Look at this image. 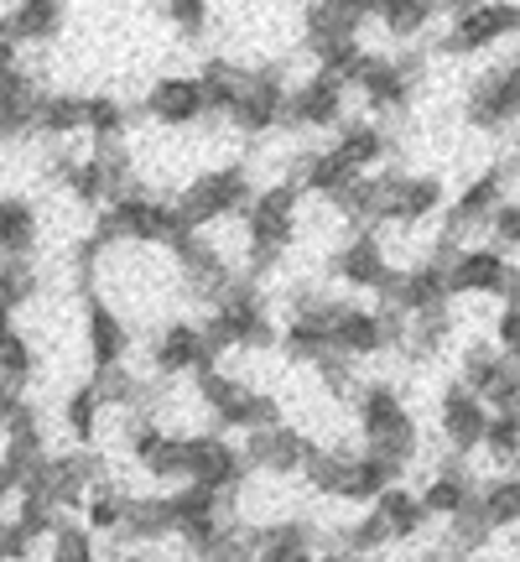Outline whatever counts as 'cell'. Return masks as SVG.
<instances>
[{
    "label": "cell",
    "instance_id": "1",
    "mask_svg": "<svg viewBox=\"0 0 520 562\" xmlns=\"http://www.w3.org/2000/svg\"><path fill=\"white\" fill-rule=\"evenodd\" d=\"M354 422H360L370 453H381L385 463H396L400 474L411 469V459H417V422H411V412H406L396 385H385V381L354 385Z\"/></svg>",
    "mask_w": 520,
    "mask_h": 562
},
{
    "label": "cell",
    "instance_id": "2",
    "mask_svg": "<svg viewBox=\"0 0 520 562\" xmlns=\"http://www.w3.org/2000/svg\"><path fill=\"white\" fill-rule=\"evenodd\" d=\"M188 229L182 214L172 209L167 199H151L140 188H121L100 203V224H94V240L100 245H115V240H131V245H172Z\"/></svg>",
    "mask_w": 520,
    "mask_h": 562
},
{
    "label": "cell",
    "instance_id": "3",
    "mask_svg": "<svg viewBox=\"0 0 520 562\" xmlns=\"http://www.w3.org/2000/svg\"><path fill=\"white\" fill-rule=\"evenodd\" d=\"M297 182H271L245 203V240H250V277H265L271 266L297 245Z\"/></svg>",
    "mask_w": 520,
    "mask_h": 562
},
{
    "label": "cell",
    "instance_id": "4",
    "mask_svg": "<svg viewBox=\"0 0 520 562\" xmlns=\"http://www.w3.org/2000/svg\"><path fill=\"white\" fill-rule=\"evenodd\" d=\"M203 344H208V355L219 360L224 349H265V344L276 339V328H271V313H265V302H260L256 281H229V292L214 297V313L199 323Z\"/></svg>",
    "mask_w": 520,
    "mask_h": 562
},
{
    "label": "cell",
    "instance_id": "5",
    "mask_svg": "<svg viewBox=\"0 0 520 562\" xmlns=\"http://www.w3.org/2000/svg\"><path fill=\"white\" fill-rule=\"evenodd\" d=\"M250 199H256V188H250L245 167H214V172H199V178L188 182L172 209L182 214L188 229H208V224H219V220H240Z\"/></svg>",
    "mask_w": 520,
    "mask_h": 562
},
{
    "label": "cell",
    "instance_id": "6",
    "mask_svg": "<svg viewBox=\"0 0 520 562\" xmlns=\"http://www.w3.org/2000/svg\"><path fill=\"white\" fill-rule=\"evenodd\" d=\"M328 334H334V355L343 360H364V355H381L391 344H400L406 334V318H400L396 307H360V302H334L328 307Z\"/></svg>",
    "mask_w": 520,
    "mask_h": 562
},
{
    "label": "cell",
    "instance_id": "7",
    "mask_svg": "<svg viewBox=\"0 0 520 562\" xmlns=\"http://www.w3.org/2000/svg\"><path fill=\"white\" fill-rule=\"evenodd\" d=\"M448 277V297H516V261L495 250V245H474V250H459L453 261L442 266Z\"/></svg>",
    "mask_w": 520,
    "mask_h": 562
},
{
    "label": "cell",
    "instance_id": "8",
    "mask_svg": "<svg viewBox=\"0 0 520 562\" xmlns=\"http://www.w3.org/2000/svg\"><path fill=\"white\" fill-rule=\"evenodd\" d=\"M520 26V11L510 5V0H479V5H468V11H459L453 16V26L442 32V53H453V58H463V53H489V47H500V42L516 37Z\"/></svg>",
    "mask_w": 520,
    "mask_h": 562
},
{
    "label": "cell",
    "instance_id": "9",
    "mask_svg": "<svg viewBox=\"0 0 520 562\" xmlns=\"http://www.w3.org/2000/svg\"><path fill=\"white\" fill-rule=\"evenodd\" d=\"M281 110H286V83H281V68H260V74H245L240 94L229 104L224 121L235 125L240 136H271L281 125Z\"/></svg>",
    "mask_w": 520,
    "mask_h": 562
},
{
    "label": "cell",
    "instance_id": "10",
    "mask_svg": "<svg viewBox=\"0 0 520 562\" xmlns=\"http://www.w3.org/2000/svg\"><path fill=\"white\" fill-rule=\"evenodd\" d=\"M421 79V58L411 53V58H370L364 53V63L354 68V89L364 94V104L370 110H406L411 104V89H417Z\"/></svg>",
    "mask_w": 520,
    "mask_h": 562
},
{
    "label": "cell",
    "instance_id": "11",
    "mask_svg": "<svg viewBox=\"0 0 520 562\" xmlns=\"http://www.w3.org/2000/svg\"><path fill=\"white\" fill-rule=\"evenodd\" d=\"M516 110H520V74L516 63H500V68H489L474 79V94H468V125L474 131H489V136H500L516 125Z\"/></svg>",
    "mask_w": 520,
    "mask_h": 562
},
{
    "label": "cell",
    "instance_id": "12",
    "mask_svg": "<svg viewBox=\"0 0 520 562\" xmlns=\"http://www.w3.org/2000/svg\"><path fill=\"white\" fill-rule=\"evenodd\" d=\"M442 209V182L427 172H381V214L375 220L391 224H421Z\"/></svg>",
    "mask_w": 520,
    "mask_h": 562
},
{
    "label": "cell",
    "instance_id": "13",
    "mask_svg": "<svg viewBox=\"0 0 520 562\" xmlns=\"http://www.w3.org/2000/svg\"><path fill=\"white\" fill-rule=\"evenodd\" d=\"M182 480L203 484V490H235L245 480V459L235 442L214 438V432H199V438H182Z\"/></svg>",
    "mask_w": 520,
    "mask_h": 562
},
{
    "label": "cell",
    "instance_id": "14",
    "mask_svg": "<svg viewBox=\"0 0 520 562\" xmlns=\"http://www.w3.org/2000/svg\"><path fill=\"white\" fill-rule=\"evenodd\" d=\"M172 256H178V271H182V281L193 286V297L214 302L229 292L235 271H229V261L219 256V245L208 240L203 229H182L178 240H172Z\"/></svg>",
    "mask_w": 520,
    "mask_h": 562
},
{
    "label": "cell",
    "instance_id": "15",
    "mask_svg": "<svg viewBox=\"0 0 520 562\" xmlns=\"http://www.w3.org/2000/svg\"><path fill=\"white\" fill-rule=\"evenodd\" d=\"M281 121H292V131H328L343 121V83L328 74L302 79L297 89H286V110Z\"/></svg>",
    "mask_w": 520,
    "mask_h": 562
},
{
    "label": "cell",
    "instance_id": "16",
    "mask_svg": "<svg viewBox=\"0 0 520 562\" xmlns=\"http://www.w3.org/2000/svg\"><path fill=\"white\" fill-rule=\"evenodd\" d=\"M381 297H385V307H396L400 318L448 307V277H442V261H421V266H406V271H391V281L381 286Z\"/></svg>",
    "mask_w": 520,
    "mask_h": 562
},
{
    "label": "cell",
    "instance_id": "17",
    "mask_svg": "<svg viewBox=\"0 0 520 562\" xmlns=\"http://www.w3.org/2000/svg\"><path fill=\"white\" fill-rule=\"evenodd\" d=\"M313 453V438H302L297 427L286 422H271V427H256L250 442H245V469H265V474H297L302 459Z\"/></svg>",
    "mask_w": 520,
    "mask_h": 562
},
{
    "label": "cell",
    "instance_id": "18",
    "mask_svg": "<svg viewBox=\"0 0 520 562\" xmlns=\"http://www.w3.org/2000/svg\"><path fill=\"white\" fill-rule=\"evenodd\" d=\"M100 480H104V469H100V459H94V453H68V459H47V463H42V474H37V484H32V490H42V495L63 510V505H83V495H89Z\"/></svg>",
    "mask_w": 520,
    "mask_h": 562
},
{
    "label": "cell",
    "instance_id": "19",
    "mask_svg": "<svg viewBox=\"0 0 520 562\" xmlns=\"http://www.w3.org/2000/svg\"><path fill=\"white\" fill-rule=\"evenodd\" d=\"M484 417H489V406L468 391L463 381H453L448 391H442V412H438V427H442V438L453 442V453L459 459H468L474 448H479L484 438Z\"/></svg>",
    "mask_w": 520,
    "mask_h": 562
},
{
    "label": "cell",
    "instance_id": "20",
    "mask_svg": "<svg viewBox=\"0 0 520 562\" xmlns=\"http://www.w3.org/2000/svg\"><path fill=\"white\" fill-rule=\"evenodd\" d=\"M510 188H516V157L495 161L489 172H479V178L463 188V199L453 203V214H448V229H468V224H484V214L495 209L500 199H510Z\"/></svg>",
    "mask_w": 520,
    "mask_h": 562
},
{
    "label": "cell",
    "instance_id": "21",
    "mask_svg": "<svg viewBox=\"0 0 520 562\" xmlns=\"http://www.w3.org/2000/svg\"><path fill=\"white\" fill-rule=\"evenodd\" d=\"M146 115L161 121V125H172V131L199 125L203 121L199 79H193V74H167V79H157L151 89H146Z\"/></svg>",
    "mask_w": 520,
    "mask_h": 562
},
{
    "label": "cell",
    "instance_id": "22",
    "mask_svg": "<svg viewBox=\"0 0 520 562\" xmlns=\"http://www.w3.org/2000/svg\"><path fill=\"white\" fill-rule=\"evenodd\" d=\"M83 297H89V360H94V370L125 364V355H131V323H125V313L110 307L100 292H83Z\"/></svg>",
    "mask_w": 520,
    "mask_h": 562
},
{
    "label": "cell",
    "instance_id": "23",
    "mask_svg": "<svg viewBox=\"0 0 520 562\" xmlns=\"http://www.w3.org/2000/svg\"><path fill=\"white\" fill-rule=\"evenodd\" d=\"M151 364L161 375H193L203 364H214L208 344H203L199 323H167L157 339H151Z\"/></svg>",
    "mask_w": 520,
    "mask_h": 562
},
{
    "label": "cell",
    "instance_id": "24",
    "mask_svg": "<svg viewBox=\"0 0 520 562\" xmlns=\"http://www.w3.org/2000/svg\"><path fill=\"white\" fill-rule=\"evenodd\" d=\"M334 271H339L343 286H360V292H381L391 281V261H385V245L364 229V235H349L343 250L334 256Z\"/></svg>",
    "mask_w": 520,
    "mask_h": 562
},
{
    "label": "cell",
    "instance_id": "25",
    "mask_svg": "<svg viewBox=\"0 0 520 562\" xmlns=\"http://www.w3.org/2000/svg\"><path fill=\"white\" fill-rule=\"evenodd\" d=\"M328 307L334 302H318V297H302L297 313H292V323H286V334H281V344H286V355L292 360H323L328 349H334V334H328Z\"/></svg>",
    "mask_w": 520,
    "mask_h": 562
},
{
    "label": "cell",
    "instance_id": "26",
    "mask_svg": "<svg viewBox=\"0 0 520 562\" xmlns=\"http://www.w3.org/2000/svg\"><path fill=\"white\" fill-rule=\"evenodd\" d=\"M131 459L151 474V480H182V438L146 417L131 427Z\"/></svg>",
    "mask_w": 520,
    "mask_h": 562
},
{
    "label": "cell",
    "instance_id": "27",
    "mask_svg": "<svg viewBox=\"0 0 520 562\" xmlns=\"http://www.w3.org/2000/svg\"><path fill=\"white\" fill-rule=\"evenodd\" d=\"M375 516L385 521V531H391V542H417L421 531H427V505H421L417 490H406V484H385L381 495H375Z\"/></svg>",
    "mask_w": 520,
    "mask_h": 562
},
{
    "label": "cell",
    "instance_id": "28",
    "mask_svg": "<svg viewBox=\"0 0 520 562\" xmlns=\"http://www.w3.org/2000/svg\"><path fill=\"white\" fill-rule=\"evenodd\" d=\"M474 490H479V484L468 480V463H463V459H448L438 474L427 480V490H417V495H421V505H427V516H442V521H453L463 505L474 501Z\"/></svg>",
    "mask_w": 520,
    "mask_h": 562
},
{
    "label": "cell",
    "instance_id": "29",
    "mask_svg": "<svg viewBox=\"0 0 520 562\" xmlns=\"http://www.w3.org/2000/svg\"><path fill=\"white\" fill-rule=\"evenodd\" d=\"M37 100H42V89H37V79H32L21 63L11 68V74H0V136H21V131H32Z\"/></svg>",
    "mask_w": 520,
    "mask_h": 562
},
{
    "label": "cell",
    "instance_id": "30",
    "mask_svg": "<svg viewBox=\"0 0 520 562\" xmlns=\"http://www.w3.org/2000/svg\"><path fill=\"white\" fill-rule=\"evenodd\" d=\"M63 21H68V0H16L11 16H5V26H11L16 42L42 47V42H53L63 32Z\"/></svg>",
    "mask_w": 520,
    "mask_h": 562
},
{
    "label": "cell",
    "instance_id": "31",
    "mask_svg": "<svg viewBox=\"0 0 520 562\" xmlns=\"http://www.w3.org/2000/svg\"><path fill=\"white\" fill-rule=\"evenodd\" d=\"M364 16L354 5H343V0H307V11H302V32L307 42H339V37H360Z\"/></svg>",
    "mask_w": 520,
    "mask_h": 562
},
{
    "label": "cell",
    "instance_id": "32",
    "mask_svg": "<svg viewBox=\"0 0 520 562\" xmlns=\"http://www.w3.org/2000/svg\"><path fill=\"white\" fill-rule=\"evenodd\" d=\"M37 245V209L32 199H0V261H21Z\"/></svg>",
    "mask_w": 520,
    "mask_h": 562
},
{
    "label": "cell",
    "instance_id": "33",
    "mask_svg": "<svg viewBox=\"0 0 520 562\" xmlns=\"http://www.w3.org/2000/svg\"><path fill=\"white\" fill-rule=\"evenodd\" d=\"M354 172H370V167H381L391 157V136H385L381 125L370 121H354V125H339V146H334Z\"/></svg>",
    "mask_w": 520,
    "mask_h": 562
},
{
    "label": "cell",
    "instance_id": "34",
    "mask_svg": "<svg viewBox=\"0 0 520 562\" xmlns=\"http://www.w3.org/2000/svg\"><path fill=\"white\" fill-rule=\"evenodd\" d=\"M245 74H250V68H235V63H224V58L203 63L199 74H193V79H199V94H203V115H229Z\"/></svg>",
    "mask_w": 520,
    "mask_h": 562
},
{
    "label": "cell",
    "instance_id": "35",
    "mask_svg": "<svg viewBox=\"0 0 520 562\" xmlns=\"http://www.w3.org/2000/svg\"><path fill=\"white\" fill-rule=\"evenodd\" d=\"M32 131H42L47 140L83 136V100L79 94H42L37 115H32Z\"/></svg>",
    "mask_w": 520,
    "mask_h": 562
},
{
    "label": "cell",
    "instance_id": "36",
    "mask_svg": "<svg viewBox=\"0 0 520 562\" xmlns=\"http://www.w3.org/2000/svg\"><path fill=\"white\" fill-rule=\"evenodd\" d=\"M349 178H354V167H349L334 146H328V151H313V157H302V167H297V188L318 193V199H334Z\"/></svg>",
    "mask_w": 520,
    "mask_h": 562
},
{
    "label": "cell",
    "instance_id": "37",
    "mask_svg": "<svg viewBox=\"0 0 520 562\" xmlns=\"http://www.w3.org/2000/svg\"><path fill=\"white\" fill-rule=\"evenodd\" d=\"M214 422H219V427H229V432H256V427L281 422V406H276V396H260V391H250V385H245L240 396L224 406Z\"/></svg>",
    "mask_w": 520,
    "mask_h": 562
},
{
    "label": "cell",
    "instance_id": "38",
    "mask_svg": "<svg viewBox=\"0 0 520 562\" xmlns=\"http://www.w3.org/2000/svg\"><path fill=\"white\" fill-rule=\"evenodd\" d=\"M94 396H100V406H121V412H140L146 406V381L140 375H131L125 364H110V370H94Z\"/></svg>",
    "mask_w": 520,
    "mask_h": 562
},
{
    "label": "cell",
    "instance_id": "39",
    "mask_svg": "<svg viewBox=\"0 0 520 562\" xmlns=\"http://www.w3.org/2000/svg\"><path fill=\"white\" fill-rule=\"evenodd\" d=\"M307 53H313V63H318V74H328V79H339L343 89H349V79H354V68L364 63V42H360V37L307 42Z\"/></svg>",
    "mask_w": 520,
    "mask_h": 562
},
{
    "label": "cell",
    "instance_id": "40",
    "mask_svg": "<svg viewBox=\"0 0 520 562\" xmlns=\"http://www.w3.org/2000/svg\"><path fill=\"white\" fill-rule=\"evenodd\" d=\"M125 505H131V495H125L121 484L100 480L94 490H89V495H83V516H89V531H121Z\"/></svg>",
    "mask_w": 520,
    "mask_h": 562
},
{
    "label": "cell",
    "instance_id": "41",
    "mask_svg": "<svg viewBox=\"0 0 520 562\" xmlns=\"http://www.w3.org/2000/svg\"><path fill=\"white\" fill-rule=\"evenodd\" d=\"M121 531L131 537V542H161L167 531H172V516H167V501H136L131 495V505H125V521Z\"/></svg>",
    "mask_w": 520,
    "mask_h": 562
},
{
    "label": "cell",
    "instance_id": "42",
    "mask_svg": "<svg viewBox=\"0 0 520 562\" xmlns=\"http://www.w3.org/2000/svg\"><path fill=\"white\" fill-rule=\"evenodd\" d=\"M167 501V516H172V531L178 526H193V521H203V516H219L224 505H219V490H203V484H182L178 495H161Z\"/></svg>",
    "mask_w": 520,
    "mask_h": 562
},
{
    "label": "cell",
    "instance_id": "43",
    "mask_svg": "<svg viewBox=\"0 0 520 562\" xmlns=\"http://www.w3.org/2000/svg\"><path fill=\"white\" fill-rule=\"evenodd\" d=\"M125 121H131V110H125L115 94H89V100H83V136L115 140L125 131Z\"/></svg>",
    "mask_w": 520,
    "mask_h": 562
},
{
    "label": "cell",
    "instance_id": "44",
    "mask_svg": "<svg viewBox=\"0 0 520 562\" xmlns=\"http://www.w3.org/2000/svg\"><path fill=\"white\" fill-rule=\"evenodd\" d=\"M479 448H489V459L500 463V469H510L520 453V417L516 412H489V417H484Z\"/></svg>",
    "mask_w": 520,
    "mask_h": 562
},
{
    "label": "cell",
    "instance_id": "45",
    "mask_svg": "<svg viewBox=\"0 0 520 562\" xmlns=\"http://www.w3.org/2000/svg\"><path fill=\"white\" fill-rule=\"evenodd\" d=\"M100 396H94V385H79L74 396H68V406H63V427H68V438L74 442H94V432H100Z\"/></svg>",
    "mask_w": 520,
    "mask_h": 562
},
{
    "label": "cell",
    "instance_id": "46",
    "mask_svg": "<svg viewBox=\"0 0 520 562\" xmlns=\"http://www.w3.org/2000/svg\"><path fill=\"white\" fill-rule=\"evenodd\" d=\"M63 182H68V193L83 203V209H100L104 199H110V178H104V167L94 157L74 161L68 172H63Z\"/></svg>",
    "mask_w": 520,
    "mask_h": 562
},
{
    "label": "cell",
    "instance_id": "47",
    "mask_svg": "<svg viewBox=\"0 0 520 562\" xmlns=\"http://www.w3.org/2000/svg\"><path fill=\"white\" fill-rule=\"evenodd\" d=\"M32 364H37V355H32L26 334H16V323L11 318H0V375H11V381H32Z\"/></svg>",
    "mask_w": 520,
    "mask_h": 562
},
{
    "label": "cell",
    "instance_id": "48",
    "mask_svg": "<svg viewBox=\"0 0 520 562\" xmlns=\"http://www.w3.org/2000/svg\"><path fill=\"white\" fill-rule=\"evenodd\" d=\"M32 297H37V271L26 266V256H21V261H0V307L16 313V307H26Z\"/></svg>",
    "mask_w": 520,
    "mask_h": 562
},
{
    "label": "cell",
    "instance_id": "49",
    "mask_svg": "<svg viewBox=\"0 0 520 562\" xmlns=\"http://www.w3.org/2000/svg\"><path fill=\"white\" fill-rule=\"evenodd\" d=\"M510 360L505 349H495V344H474L468 355H463V385L474 391V396H484L489 391V381L500 375V364Z\"/></svg>",
    "mask_w": 520,
    "mask_h": 562
},
{
    "label": "cell",
    "instance_id": "50",
    "mask_svg": "<svg viewBox=\"0 0 520 562\" xmlns=\"http://www.w3.org/2000/svg\"><path fill=\"white\" fill-rule=\"evenodd\" d=\"M47 537H53V558L47 562H100L94 558V537H89L83 526H63L58 521Z\"/></svg>",
    "mask_w": 520,
    "mask_h": 562
},
{
    "label": "cell",
    "instance_id": "51",
    "mask_svg": "<svg viewBox=\"0 0 520 562\" xmlns=\"http://www.w3.org/2000/svg\"><path fill=\"white\" fill-rule=\"evenodd\" d=\"M484 229L495 235V250H505V256H510V250L520 245V203L516 199H500L489 214H484Z\"/></svg>",
    "mask_w": 520,
    "mask_h": 562
},
{
    "label": "cell",
    "instance_id": "52",
    "mask_svg": "<svg viewBox=\"0 0 520 562\" xmlns=\"http://www.w3.org/2000/svg\"><path fill=\"white\" fill-rule=\"evenodd\" d=\"M489 412H516V402H520V370H516V355L500 364V375L489 381V391L479 396Z\"/></svg>",
    "mask_w": 520,
    "mask_h": 562
},
{
    "label": "cell",
    "instance_id": "53",
    "mask_svg": "<svg viewBox=\"0 0 520 562\" xmlns=\"http://www.w3.org/2000/svg\"><path fill=\"white\" fill-rule=\"evenodd\" d=\"M343 542H349V552H354V558H364V552H381V547L391 542V531H385V521L370 510V516H360V521L343 531Z\"/></svg>",
    "mask_w": 520,
    "mask_h": 562
},
{
    "label": "cell",
    "instance_id": "54",
    "mask_svg": "<svg viewBox=\"0 0 520 562\" xmlns=\"http://www.w3.org/2000/svg\"><path fill=\"white\" fill-rule=\"evenodd\" d=\"M167 16H172L182 37H199L208 26V0H167Z\"/></svg>",
    "mask_w": 520,
    "mask_h": 562
},
{
    "label": "cell",
    "instance_id": "55",
    "mask_svg": "<svg viewBox=\"0 0 520 562\" xmlns=\"http://www.w3.org/2000/svg\"><path fill=\"white\" fill-rule=\"evenodd\" d=\"M495 349H505V355H516L520 349V302L505 297L500 307V323H495Z\"/></svg>",
    "mask_w": 520,
    "mask_h": 562
},
{
    "label": "cell",
    "instance_id": "56",
    "mask_svg": "<svg viewBox=\"0 0 520 562\" xmlns=\"http://www.w3.org/2000/svg\"><path fill=\"white\" fill-rule=\"evenodd\" d=\"M26 402V381H11V375H0V427L11 422V412Z\"/></svg>",
    "mask_w": 520,
    "mask_h": 562
},
{
    "label": "cell",
    "instance_id": "57",
    "mask_svg": "<svg viewBox=\"0 0 520 562\" xmlns=\"http://www.w3.org/2000/svg\"><path fill=\"white\" fill-rule=\"evenodd\" d=\"M16 53H21V42L11 37V26H5V16H0V74H11V68H16Z\"/></svg>",
    "mask_w": 520,
    "mask_h": 562
},
{
    "label": "cell",
    "instance_id": "58",
    "mask_svg": "<svg viewBox=\"0 0 520 562\" xmlns=\"http://www.w3.org/2000/svg\"><path fill=\"white\" fill-rule=\"evenodd\" d=\"M11 495H16V480H11V469L0 463V510H5V501H11Z\"/></svg>",
    "mask_w": 520,
    "mask_h": 562
},
{
    "label": "cell",
    "instance_id": "59",
    "mask_svg": "<svg viewBox=\"0 0 520 562\" xmlns=\"http://www.w3.org/2000/svg\"><path fill=\"white\" fill-rule=\"evenodd\" d=\"M468 5H479V0H438V11H453V16H459V11H468Z\"/></svg>",
    "mask_w": 520,
    "mask_h": 562
},
{
    "label": "cell",
    "instance_id": "60",
    "mask_svg": "<svg viewBox=\"0 0 520 562\" xmlns=\"http://www.w3.org/2000/svg\"><path fill=\"white\" fill-rule=\"evenodd\" d=\"M313 562H364V558H354V552H323V558H313Z\"/></svg>",
    "mask_w": 520,
    "mask_h": 562
},
{
    "label": "cell",
    "instance_id": "61",
    "mask_svg": "<svg viewBox=\"0 0 520 562\" xmlns=\"http://www.w3.org/2000/svg\"><path fill=\"white\" fill-rule=\"evenodd\" d=\"M125 562H157V558H125Z\"/></svg>",
    "mask_w": 520,
    "mask_h": 562
},
{
    "label": "cell",
    "instance_id": "62",
    "mask_svg": "<svg viewBox=\"0 0 520 562\" xmlns=\"http://www.w3.org/2000/svg\"><path fill=\"white\" fill-rule=\"evenodd\" d=\"M0 140H5V136H0Z\"/></svg>",
    "mask_w": 520,
    "mask_h": 562
}]
</instances>
